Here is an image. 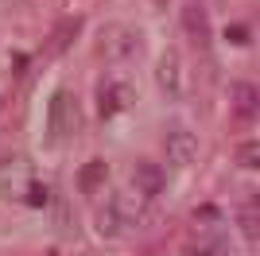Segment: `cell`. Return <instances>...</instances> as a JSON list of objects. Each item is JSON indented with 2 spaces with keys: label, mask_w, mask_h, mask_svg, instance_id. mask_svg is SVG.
Returning <instances> with one entry per match:
<instances>
[{
  "label": "cell",
  "mask_w": 260,
  "mask_h": 256,
  "mask_svg": "<svg viewBox=\"0 0 260 256\" xmlns=\"http://www.w3.org/2000/svg\"><path fill=\"white\" fill-rule=\"evenodd\" d=\"M225 248V217L217 206H198L186 221V241H183V252L186 256H217Z\"/></svg>",
  "instance_id": "6da1fadb"
},
{
  "label": "cell",
  "mask_w": 260,
  "mask_h": 256,
  "mask_svg": "<svg viewBox=\"0 0 260 256\" xmlns=\"http://www.w3.org/2000/svg\"><path fill=\"white\" fill-rule=\"evenodd\" d=\"M93 51L105 66H120V62H136L144 51V39L132 23H105L93 39Z\"/></svg>",
  "instance_id": "7a4b0ae2"
},
{
  "label": "cell",
  "mask_w": 260,
  "mask_h": 256,
  "mask_svg": "<svg viewBox=\"0 0 260 256\" xmlns=\"http://www.w3.org/2000/svg\"><path fill=\"white\" fill-rule=\"evenodd\" d=\"M82 128V105L70 89H54L47 105V144H70Z\"/></svg>",
  "instance_id": "3957f363"
},
{
  "label": "cell",
  "mask_w": 260,
  "mask_h": 256,
  "mask_svg": "<svg viewBox=\"0 0 260 256\" xmlns=\"http://www.w3.org/2000/svg\"><path fill=\"white\" fill-rule=\"evenodd\" d=\"M35 163L27 155H4L0 159V198L8 202H27V194L35 186Z\"/></svg>",
  "instance_id": "277c9868"
},
{
  "label": "cell",
  "mask_w": 260,
  "mask_h": 256,
  "mask_svg": "<svg viewBox=\"0 0 260 256\" xmlns=\"http://www.w3.org/2000/svg\"><path fill=\"white\" fill-rule=\"evenodd\" d=\"M132 105H136V85H132V78L109 74V78H101V82H98V113L105 120L128 113Z\"/></svg>",
  "instance_id": "5b68a950"
},
{
  "label": "cell",
  "mask_w": 260,
  "mask_h": 256,
  "mask_svg": "<svg viewBox=\"0 0 260 256\" xmlns=\"http://www.w3.org/2000/svg\"><path fill=\"white\" fill-rule=\"evenodd\" d=\"M163 155H167L175 167H190V163H198V155H202V144H198V136L190 128H171V132L163 136Z\"/></svg>",
  "instance_id": "8992f818"
},
{
  "label": "cell",
  "mask_w": 260,
  "mask_h": 256,
  "mask_svg": "<svg viewBox=\"0 0 260 256\" xmlns=\"http://www.w3.org/2000/svg\"><path fill=\"white\" fill-rule=\"evenodd\" d=\"M109 210H113V217H117L124 229H132V225H140L144 217H148V198H144L136 186H124V190L113 198V206H109Z\"/></svg>",
  "instance_id": "52a82bcc"
},
{
  "label": "cell",
  "mask_w": 260,
  "mask_h": 256,
  "mask_svg": "<svg viewBox=\"0 0 260 256\" xmlns=\"http://www.w3.org/2000/svg\"><path fill=\"white\" fill-rule=\"evenodd\" d=\"M155 85H159L163 97H179V89H183V62H179L175 47H167L159 54V62H155Z\"/></svg>",
  "instance_id": "ba28073f"
},
{
  "label": "cell",
  "mask_w": 260,
  "mask_h": 256,
  "mask_svg": "<svg viewBox=\"0 0 260 256\" xmlns=\"http://www.w3.org/2000/svg\"><path fill=\"white\" fill-rule=\"evenodd\" d=\"M128 186H136L144 198H159V194L167 190V171H163L159 163H152V159H140L136 167H132V182Z\"/></svg>",
  "instance_id": "9c48e42d"
},
{
  "label": "cell",
  "mask_w": 260,
  "mask_h": 256,
  "mask_svg": "<svg viewBox=\"0 0 260 256\" xmlns=\"http://www.w3.org/2000/svg\"><path fill=\"white\" fill-rule=\"evenodd\" d=\"M179 20H183L186 39H190L198 51H202V47L210 43V20H206V8H202L198 0H186V4H183V16H179Z\"/></svg>",
  "instance_id": "30bf717a"
},
{
  "label": "cell",
  "mask_w": 260,
  "mask_h": 256,
  "mask_svg": "<svg viewBox=\"0 0 260 256\" xmlns=\"http://www.w3.org/2000/svg\"><path fill=\"white\" fill-rule=\"evenodd\" d=\"M105 182H109V163H105V159L82 163V167H78V175H74V186H78L82 194H98Z\"/></svg>",
  "instance_id": "8fae6325"
},
{
  "label": "cell",
  "mask_w": 260,
  "mask_h": 256,
  "mask_svg": "<svg viewBox=\"0 0 260 256\" xmlns=\"http://www.w3.org/2000/svg\"><path fill=\"white\" fill-rule=\"evenodd\" d=\"M78 27H82V16H70V20H62L58 27H54V35L47 39V54H62L66 47L78 39Z\"/></svg>",
  "instance_id": "7c38bea8"
},
{
  "label": "cell",
  "mask_w": 260,
  "mask_h": 256,
  "mask_svg": "<svg viewBox=\"0 0 260 256\" xmlns=\"http://www.w3.org/2000/svg\"><path fill=\"white\" fill-rule=\"evenodd\" d=\"M256 217H260V202H256V194H252L249 202L241 206V213H237V221H241V233L249 237V245H256V241H260V221H256Z\"/></svg>",
  "instance_id": "4fadbf2b"
},
{
  "label": "cell",
  "mask_w": 260,
  "mask_h": 256,
  "mask_svg": "<svg viewBox=\"0 0 260 256\" xmlns=\"http://www.w3.org/2000/svg\"><path fill=\"white\" fill-rule=\"evenodd\" d=\"M98 233H105V237H120V233H124V225L113 217V210H109V206L98 213Z\"/></svg>",
  "instance_id": "5bb4252c"
},
{
  "label": "cell",
  "mask_w": 260,
  "mask_h": 256,
  "mask_svg": "<svg viewBox=\"0 0 260 256\" xmlns=\"http://www.w3.org/2000/svg\"><path fill=\"white\" fill-rule=\"evenodd\" d=\"M225 39L233 43V47H249V43H252V27H249V23H229Z\"/></svg>",
  "instance_id": "9a60e30c"
},
{
  "label": "cell",
  "mask_w": 260,
  "mask_h": 256,
  "mask_svg": "<svg viewBox=\"0 0 260 256\" xmlns=\"http://www.w3.org/2000/svg\"><path fill=\"white\" fill-rule=\"evenodd\" d=\"M237 163H241V167H256V163H260V144H256V140H245V144L237 148Z\"/></svg>",
  "instance_id": "2e32d148"
},
{
  "label": "cell",
  "mask_w": 260,
  "mask_h": 256,
  "mask_svg": "<svg viewBox=\"0 0 260 256\" xmlns=\"http://www.w3.org/2000/svg\"><path fill=\"white\" fill-rule=\"evenodd\" d=\"M233 93H237V109L241 113L249 109V117H252V109H256V85H237Z\"/></svg>",
  "instance_id": "e0dca14e"
},
{
  "label": "cell",
  "mask_w": 260,
  "mask_h": 256,
  "mask_svg": "<svg viewBox=\"0 0 260 256\" xmlns=\"http://www.w3.org/2000/svg\"><path fill=\"white\" fill-rule=\"evenodd\" d=\"M27 202H31V206H43V202H47V190L39 186V182L31 186V194H27Z\"/></svg>",
  "instance_id": "ac0fdd59"
},
{
  "label": "cell",
  "mask_w": 260,
  "mask_h": 256,
  "mask_svg": "<svg viewBox=\"0 0 260 256\" xmlns=\"http://www.w3.org/2000/svg\"><path fill=\"white\" fill-rule=\"evenodd\" d=\"M217 256H225V252H217Z\"/></svg>",
  "instance_id": "d6986e66"
}]
</instances>
